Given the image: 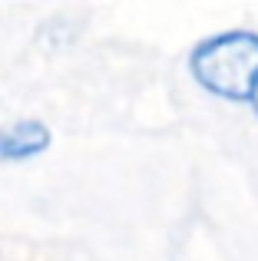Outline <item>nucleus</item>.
I'll return each mask as SVG.
<instances>
[{
  "label": "nucleus",
  "instance_id": "nucleus-1",
  "mask_svg": "<svg viewBox=\"0 0 258 261\" xmlns=\"http://www.w3.org/2000/svg\"><path fill=\"white\" fill-rule=\"evenodd\" d=\"M189 70L199 86L222 99H252L258 86V33L228 30L202 40L189 57Z\"/></svg>",
  "mask_w": 258,
  "mask_h": 261
},
{
  "label": "nucleus",
  "instance_id": "nucleus-2",
  "mask_svg": "<svg viewBox=\"0 0 258 261\" xmlns=\"http://www.w3.org/2000/svg\"><path fill=\"white\" fill-rule=\"evenodd\" d=\"M50 149V129L37 119H20L0 129V162H27Z\"/></svg>",
  "mask_w": 258,
  "mask_h": 261
},
{
  "label": "nucleus",
  "instance_id": "nucleus-3",
  "mask_svg": "<svg viewBox=\"0 0 258 261\" xmlns=\"http://www.w3.org/2000/svg\"><path fill=\"white\" fill-rule=\"evenodd\" d=\"M252 102H255V113H258V86H255V93H252Z\"/></svg>",
  "mask_w": 258,
  "mask_h": 261
}]
</instances>
